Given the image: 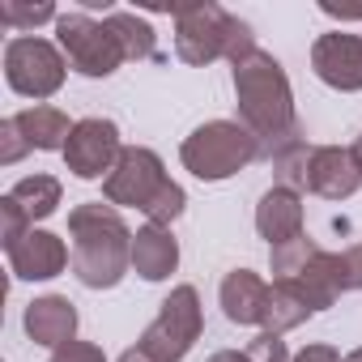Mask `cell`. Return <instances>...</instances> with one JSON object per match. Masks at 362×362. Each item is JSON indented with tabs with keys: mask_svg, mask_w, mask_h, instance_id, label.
<instances>
[{
	"mask_svg": "<svg viewBox=\"0 0 362 362\" xmlns=\"http://www.w3.org/2000/svg\"><path fill=\"white\" fill-rule=\"evenodd\" d=\"M230 81H235V103H239V124L260 141L264 153L281 149L286 141L303 136L298 119H294V90L290 77L281 69V60L273 52H252L247 60L230 64Z\"/></svg>",
	"mask_w": 362,
	"mask_h": 362,
	"instance_id": "6da1fadb",
	"label": "cell"
},
{
	"mask_svg": "<svg viewBox=\"0 0 362 362\" xmlns=\"http://www.w3.org/2000/svg\"><path fill=\"white\" fill-rule=\"evenodd\" d=\"M73 235V277L86 290H115L132 269V230L115 205L86 201L69 214Z\"/></svg>",
	"mask_w": 362,
	"mask_h": 362,
	"instance_id": "7a4b0ae2",
	"label": "cell"
},
{
	"mask_svg": "<svg viewBox=\"0 0 362 362\" xmlns=\"http://www.w3.org/2000/svg\"><path fill=\"white\" fill-rule=\"evenodd\" d=\"M256 52V35L243 18L226 13L222 5L205 0V5H184L175 9V56L192 64V69H205L214 60H247Z\"/></svg>",
	"mask_w": 362,
	"mask_h": 362,
	"instance_id": "3957f363",
	"label": "cell"
},
{
	"mask_svg": "<svg viewBox=\"0 0 362 362\" xmlns=\"http://www.w3.org/2000/svg\"><path fill=\"white\" fill-rule=\"evenodd\" d=\"M260 153H264L260 141L239 119H209L179 145V162H184V170H192L201 184H222V179L239 175L243 166H252Z\"/></svg>",
	"mask_w": 362,
	"mask_h": 362,
	"instance_id": "277c9868",
	"label": "cell"
},
{
	"mask_svg": "<svg viewBox=\"0 0 362 362\" xmlns=\"http://www.w3.org/2000/svg\"><path fill=\"white\" fill-rule=\"evenodd\" d=\"M201 328H205V315H201V294L197 286H175L158 315L149 320V328L141 332V349L158 362H184L192 354V345L201 341Z\"/></svg>",
	"mask_w": 362,
	"mask_h": 362,
	"instance_id": "5b68a950",
	"label": "cell"
},
{
	"mask_svg": "<svg viewBox=\"0 0 362 362\" xmlns=\"http://www.w3.org/2000/svg\"><path fill=\"white\" fill-rule=\"evenodd\" d=\"M56 39H60V52H64L69 69H77L81 77H111L128 60L119 39L111 35V26L90 18L86 9L60 13L56 18Z\"/></svg>",
	"mask_w": 362,
	"mask_h": 362,
	"instance_id": "8992f818",
	"label": "cell"
},
{
	"mask_svg": "<svg viewBox=\"0 0 362 362\" xmlns=\"http://www.w3.org/2000/svg\"><path fill=\"white\" fill-rule=\"evenodd\" d=\"M64 73H69V60L56 43L35 39V35H18L5 43V81L13 94L43 103L52 94H60Z\"/></svg>",
	"mask_w": 362,
	"mask_h": 362,
	"instance_id": "52a82bcc",
	"label": "cell"
},
{
	"mask_svg": "<svg viewBox=\"0 0 362 362\" xmlns=\"http://www.w3.org/2000/svg\"><path fill=\"white\" fill-rule=\"evenodd\" d=\"M170 184V175L162 166V158L145 145H124L115 170L103 179V197L107 205H128V209H149L158 201V192Z\"/></svg>",
	"mask_w": 362,
	"mask_h": 362,
	"instance_id": "ba28073f",
	"label": "cell"
},
{
	"mask_svg": "<svg viewBox=\"0 0 362 362\" xmlns=\"http://www.w3.org/2000/svg\"><path fill=\"white\" fill-rule=\"evenodd\" d=\"M124 145H119V128L103 115H90V119H77L73 124V136L64 145V166L77 175V179H107L119 162Z\"/></svg>",
	"mask_w": 362,
	"mask_h": 362,
	"instance_id": "9c48e42d",
	"label": "cell"
},
{
	"mask_svg": "<svg viewBox=\"0 0 362 362\" xmlns=\"http://www.w3.org/2000/svg\"><path fill=\"white\" fill-rule=\"evenodd\" d=\"M303 188L324 201H349L362 188V170L349 149L341 145H311L303 162Z\"/></svg>",
	"mask_w": 362,
	"mask_h": 362,
	"instance_id": "30bf717a",
	"label": "cell"
},
{
	"mask_svg": "<svg viewBox=\"0 0 362 362\" xmlns=\"http://www.w3.org/2000/svg\"><path fill=\"white\" fill-rule=\"evenodd\" d=\"M311 69L328 90L358 94L362 90V35H320L311 47Z\"/></svg>",
	"mask_w": 362,
	"mask_h": 362,
	"instance_id": "8fae6325",
	"label": "cell"
},
{
	"mask_svg": "<svg viewBox=\"0 0 362 362\" xmlns=\"http://www.w3.org/2000/svg\"><path fill=\"white\" fill-rule=\"evenodd\" d=\"M69 247L52 230H30L18 247H9V269L18 281H52L69 269Z\"/></svg>",
	"mask_w": 362,
	"mask_h": 362,
	"instance_id": "7c38bea8",
	"label": "cell"
},
{
	"mask_svg": "<svg viewBox=\"0 0 362 362\" xmlns=\"http://www.w3.org/2000/svg\"><path fill=\"white\" fill-rule=\"evenodd\" d=\"M277 286H286V290H294L311 311H328L332 303H337V294L345 290L341 286V252H315L294 277H286V281H277Z\"/></svg>",
	"mask_w": 362,
	"mask_h": 362,
	"instance_id": "4fadbf2b",
	"label": "cell"
},
{
	"mask_svg": "<svg viewBox=\"0 0 362 362\" xmlns=\"http://www.w3.org/2000/svg\"><path fill=\"white\" fill-rule=\"evenodd\" d=\"M26 337L35 345H47V349H60L69 341H77V307L64 298V294H43L35 303H26Z\"/></svg>",
	"mask_w": 362,
	"mask_h": 362,
	"instance_id": "5bb4252c",
	"label": "cell"
},
{
	"mask_svg": "<svg viewBox=\"0 0 362 362\" xmlns=\"http://www.w3.org/2000/svg\"><path fill=\"white\" fill-rule=\"evenodd\" d=\"M256 230H260V239H269V247H281V243L307 235L303 230V197L294 188L273 184L256 205Z\"/></svg>",
	"mask_w": 362,
	"mask_h": 362,
	"instance_id": "9a60e30c",
	"label": "cell"
},
{
	"mask_svg": "<svg viewBox=\"0 0 362 362\" xmlns=\"http://www.w3.org/2000/svg\"><path fill=\"white\" fill-rule=\"evenodd\" d=\"M218 303H222V315L230 324H260L264 303H269V281L260 273H252V269H230L222 277Z\"/></svg>",
	"mask_w": 362,
	"mask_h": 362,
	"instance_id": "2e32d148",
	"label": "cell"
},
{
	"mask_svg": "<svg viewBox=\"0 0 362 362\" xmlns=\"http://www.w3.org/2000/svg\"><path fill=\"white\" fill-rule=\"evenodd\" d=\"M132 269L145 281H166L179 269V239L170 235V226H153L145 222L132 239Z\"/></svg>",
	"mask_w": 362,
	"mask_h": 362,
	"instance_id": "e0dca14e",
	"label": "cell"
},
{
	"mask_svg": "<svg viewBox=\"0 0 362 362\" xmlns=\"http://www.w3.org/2000/svg\"><path fill=\"white\" fill-rule=\"evenodd\" d=\"M9 119H13V128L22 132L26 149H43V153L60 149V153H64V145H69V136H73V124H69V115H64L60 107H26V111H18V115H9Z\"/></svg>",
	"mask_w": 362,
	"mask_h": 362,
	"instance_id": "ac0fdd59",
	"label": "cell"
},
{
	"mask_svg": "<svg viewBox=\"0 0 362 362\" xmlns=\"http://www.w3.org/2000/svg\"><path fill=\"white\" fill-rule=\"evenodd\" d=\"M9 197L22 205V214H26L30 222H39V218H52V214L60 209L64 188H60L56 175H26V179H18V184L9 188Z\"/></svg>",
	"mask_w": 362,
	"mask_h": 362,
	"instance_id": "d6986e66",
	"label": "cell"
},
{
	"mask_svg": "<svg viewBox=\"0 0 362 362\" xmlns=\"http://www.w3.org/2000/svg\"><path fill=\"white\" fill-rule=\"evenodd\" d=\"M103 22L111 26V35L119 39V47H124V56H128V60H153V56H158L153 26H149L145 18H136V13H124V9H111Z\"/></svg>",
	"mask_w": 362,
	"mask_h": 362,
	"instance_id": "ffe728a7",
	"label": "cell"
},
{
	"mask_svg": "<svg viewBox=\"0 0 362 362\" xmlns=\"http://www.w3.org/2000/svg\"><path fill=\"white\" fill-rule=\"evenodd\" d=\"M315 311L294 294V290H286V286H269V303H264V320H260V328L264 332H290V328H298V324H307Z\"/></svg>",
	"mask_w": 362,
	"mask_h": 362,
	"instance_id": "44dd1931",
	"label": "cell"
},
{
	"mask_svg": "<svg viewBox=\"0 0 362 362\" xmlns=\"http://www.w3.org/2000/svg\"><path fill=\"white\" fill-rule=\"evenodd\" d=\"M320 252V243L311 239V235H298V239H290V243H281V247H269V264H273V281H286V277H294L311 256Z\"/></svg>",
	"mask_w": 362,
	"mask_h": 362,
	"instance_id": "7402d4cb",
	"label": "cell"
},
{
	"mask_svg": "<svg viewBox=\"0 0 362 362\" xmlns=\"http://www.w3.org/2000/svg\"><path fill=\"white\" fill-rule=\"evenodd\" d=\"M60 13H56V5H22V0H5L0 5V22L5 26H13V30H35V26H43V22H56Z\"/></svg>",
	"mask_w": 362,
	"mask_h": 362,
	"instance_id": "603a6c76",
	"label": "cell"
},
{
	"mask_svg": "<svg viewBox=\"0 0 362 362\" xmlns=\"http://www.w3.org/2000/svg\"><path fill=\"white\" fill-rule=\"evenodd\" d=\"M184 205H188V192L179 188L175 179H170V184H166V188L158 192V201H153V205L145 209V218H149L153 226H170V222H175L179 214H184Z\"/></svg>",
	"mask_w": 362,
	"mask_h": 362,
	"instance_id": "cb8c5ba5",
	"label": "cell"
},
{
	"mask_svg": "<svg viewBox=\"0 0 362 362\" xmlns=\"http://www.w3.org/2000/svg\"><path fill=\"white\" fill-rule=\"evenodd\" d=\"M0 214H5V252H9V247H18V243L30 235V226H35V222L22 214V205H18L9 192H5V201H0Z\"/></svg>",
	"mask_w": 362,
	"mask_h": 362,
	"instance_id": "d4e9b609",
	"label": "cell"
},
{
	"mask_svg": "<svg viewBox=\"0 0 362 362\" xmlns=\"http://www.w3.org/2000/svg\"><path fill=\"white\" fill-rule=\"evenodd\" d=\"M243 354H247L252 362H294V358H290V349H286V341H281L277 332H260Z\"/></svg>",
	"mask_w": 362,
	"mask_h": 362,
	"instance_id": "484cf974",
	"label": "cell"
},
{
	"mask_svg": "<svg viewBox=\"0 0 362 362\" xmlns=\"http://www.w3.org/2000/svg\"><path fill=\"white\" fill-rule=\"evenodd\" d=\"M47 362H107V354H103V345H94V341H69V345L52 349Z\"/></svg>",
	"mask_w": 362,
	"mask_h": 362,
	"instance_id": "4316f807",
	"label": "cell"
},
{
	"mask_svg": "<svg viewBox=\"0 0 362 362\" xmlns=\"http://www.w3.org/2000/svg\"><path fill=\"white\" fill-rule=\"evenodd\" d=\"M0 141H5V145H0V162H5V166H13V162H22L30 149H26V141H22V132L13 128V119H5V124H0Z\"/></svg>",
	"mask_w": 362,
	"mask_h": 362,
	"instance_id": "83f0119b",
	"label": "cell"
},
{
	"mask_svg": "<svg viewBox=\"0 0 362 362\" xmlns=\"http://www.w3.org/2000/svg\"><path fill=\"white\" fill-rule=\"evenodd\" d=\"M341 286L345 290H362V243L341 252Z\"/></svg>",
	"mask_w": 362,
	"mask_h": 362,
	"instance_id": "f1b7e54d",
	"label": "cell"
},
{
	"mask_svg": "<svg viewBox=\"0 0 362 362\" xmlns=\"http://www.w3.org/2000/svg\"><path fill=\"white\" fill-rule=\"evenodd\" d=\"M328 18H341V22H362V9H332V5H320Z\"/></svg>",
	"mask_w": 362,
	"mask_h": 362,
	"instance_id": "f546056e",
	"label": "cell"
},
{
	"mask_svg": "<svg viewBox=\"0 0 362 362\" xmlns=\"http://www.w3.org/2000/svg\"><path fill=\"white\" fill-rule=\"evenodd\" d=\"M119 362H158V358H149L141 345H132V349H124V354H119Z\"/></svg>",
	"mask_w": 362,
	"mask_h": 362,
	"instance_id": "4dcf8cb0",
	"label": "cell"
},
{
	"mask_svg": "<svg viewBox=\"0 0 362 362\" xmlns=\"http://www.w3.org/2000/svg\"><path fill=\"white\" fill-rule=\"evenodd\" d=\"M209 362H252V358H247V354H239V349H218Z\"/></svg>",
	"mask_w": 362,
	"mask_h": 362,
	"instance_id": "1f68e13d",
	"label": "cell"
},
{
	"mask_svg": "<svg viewBox=\"0 0 362 362\" xmlns=\"http://www.w3.org/2000/svg\"><path fill=\"white\" fill-rule=\"evenodd\" d=\"M349 153H354V162H358V170H362V132H358V141L349 145Z\"/></svg>",
	"mask_w": 362,
	"mask_h": 362,
	"instance_id": "d6a6232c",
	"label": "cell"
},
{
	"mask_svg": "<svg viewBox=\"0 0 362 362\" xmlns=\"http://www.w3.org/2000/svg\"><path fill=\"white\" fill-rule=\"evenodd\" d=\"M341 362H362V349H354V354H345Z\"/></svg>",
	"mask_w": 362,
	"mask_h": 362,
	"instance_id": "836d02e7",
	"label": "cell"
}]
</instances>
